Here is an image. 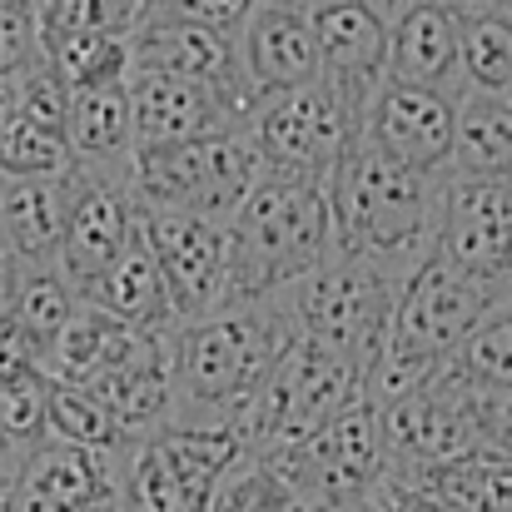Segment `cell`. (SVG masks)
I'll list each match as a JSON object with an SVG mask.
<instances>
[{
	"instance_id": "30bf717a",
	"label": "cell",
	"mask_w": 512,
	"mask_h": 512,
	"mask_svg": "<svg viewBox=\"0 0 512 512\" xmlns=\"http://www.w3.org/2000/svg\"><path fill=\"white\" fill-rule=\"evenodd\" d=\"M383 443H388V478H418L428 468L458 463L483 448L473 383L458 363H443L423 388L383 403Z\"/></svg>"
},
{
	"instance_id": "ac0fdd59",
	"label": "cell",
	"mask_w": 512,
	"mask_h": 512,
	"mask_svg": "<svg viewBox=\"0 0 512 512\" xmlns=\"http://www.w3.org/2000/svg\"><path fill=\"white\" fill-rule=\"evenodd\" d=\"M120 463L45 438L15 463L10 512H120Z\"/></svg>"
},
{
	"instance_id": "7402d4cb",
	"label": "cell",
	"mask_w": 512,
	"mask_h": 512,
	"mask_svg": "<svg viewBox=\"0 0 512 512\" xmlns=\"http://www.w3.org/2000/svg\"><path fill=\"white\" fill-rule=\"evenodd\" d=\"M80 304H90V309H100L115 324H130L140 334H174L179 329L170 289H165V269L150 249V234H145V219H140L135 239L120 249V259L80 294Z\"/></svg>"
},
{
	"instance_id": "f35d334b",
	"label": "cell",
	"mask_w": 512,
	"mask_h": 512,
	"mask_svg": "<svg viewBox=\"0 0 512 512\" xmlns=\"http://www.w3.org/2000/svg\"><path fill=\"white\" fill-rule=\"evenodd\" d=\"M249 5L254 0H165V5H155V15H170V20H189V25L234 35L239 20L249 15Z\"/></svg>"
},
{
	"instance_id": "7c38bea8",
	"label": "cell",
	"mask_w": 512,
	"mask_h": 512,
	"mask_svg": "<svg viewBox=\"0 0 512 512\" xmlns=\"http://www.w3.org/2000/svg\"><path fill=\"white\" fill-rule=\"evenodd\" d=\"M145 234H150V249L165 269V289H170L179 324H194V319H209V314L239 304L229 224L145 209Z\"/></svg>"
},
{
	"instance_id": "bcb514c9",
	"label": "cell",
	"mask_w": 512,
	"mask_h": 512,
	"mask_svg": "<svg viewBox=\"0 0 512 512\" xmlns=\"http://www.w3.org/2000/svg\"><path fill=\"white\" fill-rule=\"evenodd\" d=\"M373 5H383L388 15H398V10H408V5H418V0H373Z\"/></svg>"
},
{
	"instance_id": "f1b7e54d",
	"label": "cell",
	"mask_w": 512,
	"mask_h": 512,
	"mask_svg": "<svg viewBox=\"0 0 512 512\" xmlns=\"http://www.w3.org/2000/svg\"><path fill=\"white\" fill-rule=\"evenodd\" d=\"M453 174H473V179L512 174V95H463L458 100Z\"/></svg>"
},
{
	"instance_id": "ee69618b",
	"label": "cell",
	"mask_w": 512,
	"mask_h": 512,
	"mask_svg": "<svg viewBox=\"0 0 512 512\" xmlns=\"http://www.w3.org/2000/svg\"><path fill=\"white\" fill-rule=\"evenodd\" d=\"M329 512H388V508H383L378 493H368V498H358V503H343V508H329Z\"/></svg>"
},
{
	"instance_id": "60d3db41",
	"label": "cell",
	"mask_w": 512,
	"mask_h": 512,
	"mask_svg": "<svg viewBox=\"0 0 512 512\" xmlns=\"http://www.w3.org/2000/svg\"><path fill=\"white\" fill-rule=\"evenodd\" d=\"M378 498H383L388 512H453L448 503H438V498H428V493H418V488H403V483H393V478H383Z\"/></svg>"
},
{
	"instance_id": "4316f807",
	"label": "cell",
	"mask_w": 512,
	"mask_h": 512,
	"mask_svg": "<svg viewBox=\"0 0 512 512\" xmlns=\"http://www.w3.org/2000/svg\"><path fill=\"white\" fill-rule=\"evenodd\" d=\"M75 314H80V294L55 264H15V279H10V294H5V314H0L10 329H20L45 353V343L55 339Z\"/></svg>"
},
{
	"instance_id": "52a82bcc",
	"label": "cell",
	"mask_w": 512,
	"mask_h": 512,
	"mask_svg": "<svg viewBox=\"0 0 512 512\" xmlns=\"http://www.w3.org/2000/svg\"><path fill=\"white\" fill-rule=\"evenodd\" d=\"M353 398H363V373L343 363L339 353L309 339H294L279 368L264 378L249 423H244V453H274L299 448L314 438L334 413H343Z\"/></svg>"
},
{
	"instance_id": "ffe728a7",
	"label": "cell",
	"mask_w": 512,
	"mask_h": 512,
	"mask_svg": "<svg viewBox=\"0 0 512 512\" xmlns=\"http://www.w3.org/2000/svg\"><path fill=\"white\" fill-rule=\"evenodd\" d=\"M388 80L463 100L458 10L448 0H418L388 20Z\"/></svg>"
},
{
	"instance_id": "b9f144b4",
	"label": "cell",
	"mask_w": 512,
	"mask_h": 512,
	"mask_svg": "<svg viewBox=\"0 0 512 512\" xmlns=\"http://www.w3.org/2000/svg\"><path fill=\"white\" fill-rule=\"evenodd\" d=\"M20 120V75H0V130Z\"/></svg>"
},
{
	"instance_id": "8d00e7d4",
	"label": "cell",
	"mask_w": 512,
	"mask_h": 512,
	"mask_svg": "<svg viewBox=\"0 0 512 512\" xmlns=\"http://www.w3.org/2000/svg\"><path fill=\"white\" fill-rule=\"evenodd\" d=\"M45 60L40 0H0V75H25Z\"/></svg>"
},
{
	"instance_id": "d6a6232c",
	"label": "cell",
	"mask_w": 512,
	"mask_h": 512,
	"mask_svg": "<svg viewBox=\"0 0 512 512\" xmlns=\"http://www.w3.org/2000/svg\"><path fill=\"white\" fill-rule=\"evenodd\" d=\"M209 512H314L294 483L264 458V453H244L214 488Z\"/></svg>"
},
{
	"instance_id": "9c48e42d",
	"label": "cell",
	"mask_w": 512,
	"mask_h": 512,
	"mask_svg": "<svg viewBox=\"0 0 512 512\" xmlns=\"http://www.w3.org/2000/svg\"><path fill=\"white\" fill-rule=\"evenodd\" d=\"M249 135H254L269 170L334 179L339 160L353 150V140H363V120L339 95V85H329L319 75L299 90H284V95L264 100L249 115Z\"/></svg>"
},
{
	"instance_id": "cb8c5ba5",
	"label": "cell",
	"mask_w": 512,
	"mask_h": 512,
	"mask_svg": "<svg viewBox=\"0 0 512 512\" xmlns=\"http://www.w3.org/2000/svg\"><path fill=\"white\" fill-rule=\"evenodd\" d=\"M65 179H0V239L15 254V264L60 259L65 194H70Z\"/></svg>"
},
{
	"instance_id": "484cf974",
	"label": "cell",
	"mask_w": 512,
	"mask_h": 512,
	"mask_svg": "<svg viewBox=\"0 0 512 512\" xmlns=\"http://www.w3.org/2000/svg\"><path fill=\"white\" fill-rule=\"evenodd\" d=\"M95 403L110 408V418L125 428L130 443L160 433L174 423V378H170V358L165 363H145V368H125L110 378H95L85 388Z\"/></svg>"
},
{
	"instance_id": "9a60e30c",
	"label": "cell",
	"mask_w": 512,
	"mask_h": 512,
	"mask_svg": "<svg viewBox=\"0 0 512 512\" xmlns=\"http://www.w3.org/2000/svg\"><path fill=\"white\" fill-rule=\"evenodd\" d=\"M130 75H170V80H189L214 90L244 125L254 115L244 85H239V65H234V40L189 20H170L145 10V20L130 35Z\"/></svg>"
},
{
	"instance_id": "c3c4849f",
	"label": "cell",
	"mask_w": 512,
	"mask_h": 512,
	"mask_svg": "<svg viewBox=\"0 0 512 512\" xmlns=\"http://www.w3.org/2000/svg\"><path fill=\"white\" fill-rule=\"evenodd\" d=\"M309 5H334V0H309Z\"/></svg>"
},
{
	"instance_id": "681fc988",
	"label": "cell",
	"mask_w": 512,
	"mask_h": 512,
	"mask_svg": "<svg viewBox=\"0 0 512 512\" xmlns=\"http://www.w3.org/2000/svg\"><path fill=\"white\" fill-rule=\"evenodd\" d=\"M508 5H512V0H508Z\"/></svg>"
},
{
	"instance_id": "6da1fadb",
	"label": "cell",
	"mask_w": 512,
	"mask_h": 512,
	"mask_svg": "<svg viewBox=\"0 0 512 512\" xmlns=\"http://www.w3.org/2000/svg\"><path fill=\"white\" fill-rule=\"evenodd\" d=\"M294 319L284 299H244L209 319L179 324L170 334V378H174V423H209L239 428L264 388V378L289 353Z\"/></svg>"
},
{
	"instance_id": "ab89813d",
	"label": "cell",
	"mask_w": 512,
	"mask_h": 512,
	"mask_svg": "<svg viewBox=\"0 0 512 512\" xmlns=\"http://www.w3.org/2000/svg\"><path fill=\"white\" fill-rule=\"evenodd\" d=\"M473 413H478L483 448L512 458V388H473Z\"/></svg>"
},
{
	"instance_id": "8992f818",
	"label": "cell",
	"mask_w": 512,
	"mask_h": 512,
	"mask_svg": "<svg viewBox=\"0 0 512 512\" xmlns=\"http://www.w3.org/2000/svg\"><path fill=\"white\" fill-rule=\"evenodd\" d=\"M244 458L239 428L170 423L130 443L120 463V512H209L219 478Z\"/></svg>"
},
{
	"instance_id": "ba28073f",
	"label": "cell",
	"mask_w": 512,
	"mask_h": 512,
	"mask_svg": "<svg viewBox=\"0 0 512 512\" xmlns=\"http://www.w3.org/2000/svg\"><path fill=\"white\" fill-rule=\"evenodd\" d=\"M264 458L294 483V493L314 512L358 503V498L378 493L388 478L383 408L363 393L343 413H334L314 438H304L299 448H274Z\"/></svg>"
},
{
	"instance_id": "d590c367",
	"label": "cell",
	"mask_w": 512,
	"mask_h": 512,
	"mask_svg": "<svg viewBox=\"0 0 512 512\" xmlns=\"http://www.w3.org/2000/svg\"><path fill=\"white\" fill-rule=\"evenodd\" d=\"M453 363L473 388H512V304H503L493 319H483Z\"/></svg>"
},
{
	"instance_id": "8fae6325",
	"label": "cell",
	"mask_w": 512,
	"mask_h": 512,
	"mask_svg": "<svg viewBox=\"0 0 512 512\" xmlns=\"http://www.w3.org/2000/svg\"><path fill=\"white\" fill-rule=\"evenodd\" d=\"M65 234L55 269L85 294L135 239L145 204L135 194V170H70L65 179Z\"/></svg>"
},
{
	"instance_id": "44dd1931",
	"label": "cell",
	"mask_w": 512,
	"mask_h": 512,
	"mask_svg": "<svg viewBox=\"0 0 512 512\" xmlns=\"http://www.w3.org/2000/svg\"><path fill=\"white\" fill-rule=\"evenodd\" d=\"M130 110H135V155L170 150L224 125H244L214 90L170 75H130Z\"/></svg>"
},
{
	"instance_id": "4dcf8cb0",
	"label": "cell",
	"mask_w": 512,
	"mask_h": 512,
	"mask_svg": "<svg viewBox=\"0 0 512 512\" xmlns=\"http://www.w3.org/2000/svg\"><path fill=\"white\" fill-rule=\"evenodd\" d=\"M45 60L70 90L130 80V35H50Z\"/></svg>"
},
{
	"instance_id": "d4e9b609",
	"label": "cell",
	"mask_w": 512,
	"mask_h": 512,
	"mask_svg": "<svg viewBox=\"0 0 512 512\" xmlns=\"http://www.w3.org/2000/svg\"><path fill=\"white\" fill-rule=\"evenodd\" d=\"M403 488H418L438 503H448L453 512H512V458L478 448L458 463L428 468L418 478H393Z\"/></svg>"
},
{
	"instance_id": "7dc6e473",
	"label": "cell",
	"mask_w": 512,
	"mask_h": 512,
	"mask_svg": "<svg viewBox=\"0 0 512 512\" xmlns=\"http://www.w3.org/2000/svg\"><path fill=\"white\" fill-rule=\"evenodd\" d=\"M155 5H165V0H145V10H155Z\"/></svg>"
},
{
	"instance_id": "7a4b0ae2",
	"label": "cell",
	"mask_w": 512,
	"mask_h": 512,
	"mask_svg": "<svg viewBox=\"0 0 512 512\" xmlns=\"http://www.w3.org/2000/svg\"><path fill=\"white\" fill-rule=\"evenodd\" d=\"M448 174L408 170L368 140H353L329 179L334 254H363L373 264L413 274L438 249Z\"/></svg>"
},
{
	"instance_id": "f6af8a7d",
	"label": "cell",
	"mask_w": 512,
	"mask_h": 512,
	"mask_svg": "<svg viewBox=\"0 0 512 512\" xmlns=\"http://www.w3.org/2000/svg\"><path fill=\"white\" fill-rule=\"evenodd\" d=\"M453 10H483V5H503V0H448Z\"/></svg>"
},
{
	"instance_id": "5bb4252c",
	"label": "cell",
	"mask_w": 512,
	"mask_h": 512,
	"mask_svg": "<svg viewBox=\"0 0 512 512\" xmlns=\"http://www.w3.org/2000/svg\"><path fill=\"white\" fill-rule=\"evenodd\" d=\"M438 249L468 274L488 279L512 304V174H448Z\"/></svg>"
},
{
	"instance_id": "83f0119b",
	"label": "cell",
	"mask_w": 512,
	"mask_h": 512,
	"mask_svg": "<svg viewBox=\"0 0 512 512\" xmlns=\"http://www.w3.org/2000/svg\"><path fill=\"white\" fill-rule=\"evenodd\" d=\"M463 95H512V5L458 10Z\"/></svg>"
},
{
	"instance_id": "74e56055",
	"label": "cell",
	"mask_w": 512,
	"mask_h": 512,
	"mask_svg": "<svg viewBox=\"0 0 512 512\" xmlns=\"http://www.w3.org/2000/svg\"><path fill=\"white\" fill-rule=\"evenodd\" d=\"M70 100H75V90L55 75L50 60H35V65L20 75V120H35V125L65 135V125H70Z\"/></svg>"
},
{
	"instance_id": "4fadbf2b",
	"label": "cell",
	"mask_w": 512,
	"mask_h": 512,
	"mask_svg": "<svg viewBox=\"0 0 512 512\" xmlns=\"http://www.w3.org/2000/svg\"><path fill=\"white\" fill-rule=\"evenodd\" d=\"M229 40H234L239 85H244L254 110L264 100H274L284 90H299V85L324 75L309 0H254Z\"/></svg>"
},
{
	"instance_id": "277c9868",
	"label": "cell",
	"mask_w": 512,
	"mask_h": 512,
	"mask_svg": "<svg viewBox=\"0 0 512 512\" xmlns=\"http://www.w3.org/2000/svg\"><path fill=\"white\" fill-rule=\"evenodd\" d=\"M403 284L408 274L388 264H373L363 254H329L314 274L289 284L279 299L294 319V334L353 363L368 388L393 334V309H398Z\"/></svg>"
},
{
	"instance_id": "603a6c76",
	"label": "cell",
	"mask_w": 512,
	"mask_h": 512,
	"mask_svg": "<svg viewBox=\"0 0 512 512\" xmlns=\"http://www.w3.org/2000/svg\"><path fill=\"white\" fill-rule=\"evenodd\" d=\"M70 155L80 170H135V110H130V80L75 90L70 125H65Z\"/></svg>"
},
{
	"instance_id": "d6986e66",
	"label": "cell",
	"mask_w": 512,
	"mask_h": 512,
	"mask_svg": "<svg viewBox=\"0 0 512 512\" xmlns=\"http://www.w3.org/2000/svg\"><path fill=\"white\" fill-rule=\"evenodd\" d=\"M165 358H170V334H140V329L115 324L110 314L80 304V314L45 343L40 373L50 383L90 388L95 378H110V373H125V368H145V363H165Z\"/></svg>"
},
{
	"instance_id": "1f68e13d",
	"label": "cell",
	"mask_w": 512,
	"mask_h": 512,
	"mask_svg": "<svg viewBox=\"0 0 512 512\" xmlns=\"http://www.w3.org/2000/svg\"><path fill=\"white\" fill-rule=\"evenodd\" d=\"M50 438L70 443V448L105 453V458H125L130 453V438L110 418V408L95 403L85 388H70V383H55V393H50Z\"/></svg>"
},
{
	"instance_id": "2e32d148",
	"label": "cell",
	"mask_w": 512,
	"mask_h": 512,
	"mask_svg": "<svg viewBox=\"0 0 512 512\" xmlns=\"http://www.w3.org/2000/svg\"><path fill=\"white\" fill-rule=\"evenodd\" d=\"M388 10L373 0H334L314 5V35H319V65L324 80L339 85V95L368 125V110L378 90L388 85Z\"/></svg>"
},
{
	"instance_id": "e0dca14e",
	"label": "cell",
	"mask_w": 512,
	"mask_h": 512,
	"mask_svg": "<svg viewBox=\"0 0 512 512\" xmlns=\"http://www.w3.org/2000/svg\"><path fill=\"white\" fill-rule=\"evenodd\" d=\"M363 140L408 170L448 174L453 170V140H458V100L443 90L388 80L368 110Z\"/></svg>"
},
{
	"instance_id": "e575fe53",
	"label": "cell",
	"mask_w": 512,
	"mask_h": 512,
	"mask_svg": "<svg viewBox=\"0 0 512 512\" xmlns=\"http://www.w3.org/2000/svg\"><path fill=\"white\" fill-rule=\"evenodd\" d=\"M45 40L50 35H135L145 0H40Z\"/></svg>"
},
{
	"instance_id": "f546056e",
	"label": "cell",
	"mask_w": 512,
	"mask_h": 512,
	"mask_svg": "<svg viewBox=\"0 0 512 512\" xmlns=\"http://www.w3.org/2000/svg\"><path fill=\"white\" fill-rule=\"evenodd\" d=\"M50 393L55 383L40 368L0 373V453L20 463L30 448L50 438Z\"/></svg>"
},
{
	"instance_id": "836d02e7",
	"label": "cell",
	"mask_w": 512,
	"mask_h": 512,
	"mask_svg": "<svg viewBox=\"0 0 512 512\" xmlns=\"http://www.w3.org/2000/svg\"><path fill=\"white\" fill-rule=\"evenodd\" d=\"M75 170L70 140L35 125V120H10L0 130V179H65Z\"/></svg>"
},
{
	"instance_id": "7bdbcfd3",
	"label": "cell",
	"mask_w": 512,
	"mask_h": 512,
	"mask_svg": "<svg viewBox=\"0 0 512 512\" xmlns=\"http://www.w3.org/2000/svg\"><path fill=\"white\" fill-rule=\"evenodd\" d=\"M10 493H15V463H0V512H10Z\"/></svg>"
},
{
	"instance_id": "5b68a950",
	"label": "cell",
	"mask_w": 512,
	"mask_h": 512,
	"mask_svg": "<svg viewBox=\"0 0 512 512\" xmlns=\"http://www.w3.org/2000/svg\"><path fill=\"white\" fill-rule=\"evenodd\" d=\"M264 155L249 135V125H224L214 135L184 140L170 150L135 155V194L145 209L194 214L229 224L249 189L264 179Z\"/></svg>"
},
{
	"instance_id": "3957f363",
	"label": "cell",
	"mask_w": 512,
	"mask_h": 512,
	"mask_svg": "<svg viewBox=\"0 0 512 512\" xmlns=\"http://www.w3.org/2000/svg\"><path fill=\"white\" fill-rule=\"evenodd\" d=\"M229 234H234L239 304L284 294L289 284H299L334 254L329 179L264 170V179L249 189V199L229 219Z\"/></svg>"
}]
</instances>
